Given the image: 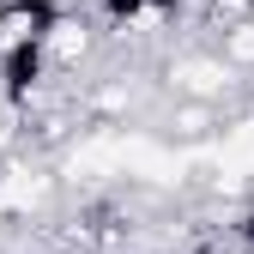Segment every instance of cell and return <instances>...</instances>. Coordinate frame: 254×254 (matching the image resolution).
Wrapping results in <instances>:
<instances>
[{
    "instance_id": "obj_3",
    "label": "cell",
    "mask_w": 254,
    "mask_h": 254,
    "mask_svg": "<svg viewBox=\"0 0 254 254\" xmlns=\"http://www.w3.org/2000/svg\"><path fill=\"white\" fill-rule=\"evenodd\" d=\"M218 127H224V109H212V103H176L170 109V139H182V145L212 139Z\"/></svg>"
},
{
    "instance_id": "obj_2",
    "label": "cell",
    "mask_w": 254,
    "mask_h": 254,
    "mask_svg": "<svg viewBox=\"0 0 254 254\" xmlns=\"http://www.w3.org/2000/svg\"><path fill=\"white\" fill-rule=\"evenodd\" d=\"M91 49H97V24H91V12H79V6H67L55 18V30L43 37V55H49L55 73H73Z\"/></svg>"
},
{
    "instance_id": "obj_1",
    "label": "cell",
    "mask_w": 254,
    "mask_h": 254,
    "mask_svg": "<svg viewBox=\"0 0 254 254\" xmlns=\"http://www.w3.org/2000/svg\"><path fill=\"white\" fill-rule=\"evenodd\" d=\"M164 79H170V91H176V103H212V109H224V103L236 97V85H242L212 49L176 55L170 67H164Z\"/></svg>"
}]
</instances>
